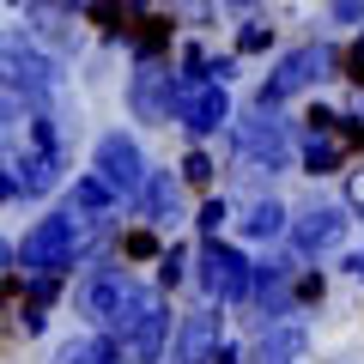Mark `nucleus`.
Here are the masks:
<instances>
[{
	"label": "nucleus",
	"mask_w": 364,
	"mask_h": 364,
	"mask_svg": "<svg viewBox=\"0 0 364 364\" xmlns=\"http://www.w3.org/2000/svg\"><path fill=\"white\" fill-rule=\"evenodd\" d=\"M0 85L25 97L31 109H49V91L61 85V61H49L25 31H6L0 37Z\"/></svg>",
	"instance_id": "1"
},
{
	"label": "nucleus",
	"mask_w": 364,
	"mask_h": 364,
	"mask_svg": "<svg viewBox=\"0 0 364 364\" xmlns=\"http://www.w3.org/2000/svg\"><path fill=\"white\" fill-rule=\"evenodd\" d=\"M73 255H79V219H67V213L37 219L25 231V243L13 249V261L25 267V279H61V273L73 267Z\"/></svg>",
	"instance_id": "2"
},
{
	"label": "nucleus",
	"mask_w": 364,
	"mask_h": 364,
	"mask_svg": "<svg viewBox=\"0 0 364 364\" xmlns=\"http://www.w3.org/2000/svg\"><path fill=\"white\" fill-rule=\"evenodd\" d=\"M334 67H340V49H334V43H304V49H291L286 61L261 79L255 109H279L286 97H298V91H310V85H322V79H334Z\"/></svg>",
	"instance_id": "3"
},
{
	"label": "nucleus",
	"mask_w": 364,
	"mask_h": 364,
	"mask_svg": "<svg viewBox=\"0 0 364 364\" xmlns=\"http://www.w3.org/2000/svg\"><path fill=\"white\" fill-rule=\"evenodd\" d=\"M231 140H237V152H243V164L255 170H286L291 164V128L273 109H249V116H231Z\"/></svg>",
	"instance_id": "4"
},
{
	"label": "nucleus",
	"mask_w": 364,
	"mask_h": 364,
	"mask_svg": "<svg viewBox=\"0 0 364 364\" xmlns=\"http://www.w3.org/2000/svg\"><path fill=\"white\" fill-rule=\"evenodd\" d=\"M91 176L104 182L109 195H140V182H146V152H140V140L134 134H122V128H109L104 140H97V152H91Z\"/></svg>",
	"instance_id": "5"
},
{
	"label": "nucleus",
	"mask_w": 364,
	"mask_h": 364,
	"mask_svg": "<svg viewBox=\"0 0 364 364\" xmlns=\"http://www.w3.org/2000/svg\"><path fill=\"white\" fill-rule=\"evenodd\" d=\"M170 122H176L188 140H207V134L231 128V97H225V85H176V97H170Z\"/></svg>",
	"instance_id": "6"
},
{
	"label": "nucleus",
	"mask_w": 364,
	"mask_h": 364,
	"mask_svg": "<svg viewBox=\"0 0 364 364\" xmlns=\"http://www.w3.org/2000/svg\"><path fill=\"white\" fill-rule=\"evenodd\" d=\"M200 291L213 304H249V255L231 243H207L200 249Z\"/></svg>",
	"instance_id": "7"
},
{
	"label": "nucleus",
	"mask_w": 364,
	"mask_h": 364,
	"mask_svg": "<svg viewBox=\"0 0 364 364\" xmlns=\"http://www.w3.org/2000/svg\"><path fill=\"white\" fill-rule=\"evenodd\" d=\"M73 13H79V0H37V6H25V37L37 43L49 61H67V55L79 49Z\"/></svg>",
	"instance_id": "8"
},
{
	"label": "nucleus",
	"mask_w": 364,
	"mask_h": 364,
	"mask_svg": "<svg viewBox=\"0 0 364 364\" xmlns=\"http://www.w3.org/2000/svg\"><path fill=\"white\" fill-rule=\"evenodd\" d=\"M286 231H291V255H298V261H316V255H328V249H340V237H346V207L310 200Z\"/></svg>",
	"instance_id": "9"
},
{
	"label": "nucleus",
	"mask_w": 364,
	"mask_h": 364,
	"mask_svg": "<svg viewBox=\"0 0 364 364\" xmlns=\"http://www.w3.org/2000/svg\"><path fill=\"white\" fill-rule=\"evenodd\" d=\"M170 97H176V73H170V61H146V67L128 73V109H134V122L164 128V122H170Z\"/></svg>",
	"instance_id": "10"
},
{
	"label": "nucleus",
	"mask_w": 364,
	"mask_h": 364,
	"mask_svg": "<svg viewBox=\"0 0 364 364\" xmlns=\"http://www.w3.org/2000/svg\"><path fill=\"white\" fill-rule=\"evenodd\" d=\"M219 340H225V316H219V304H207V310L182 316V328H176V352H170V364H207L213 352H219Z\"/></svg>",
	"instance_id": "11"
},
{
	"label": "nucleus",
	"mask_w": 364,
	"mask_h": 364,
	"mask_svg": "<svg viewBox=\"0 0 364 364\" xmlns=\"http://www.w3.org/2000/svg\"><path fill=\"white\" fill-rule=\"evenodd\" d=\"M128 286H134V279H128V267H97V273L85 279V286H79V310H85L97 328H109V316L122 310Z\"/></svg>",
	"instance_id": "12"
},
{
	"label": "nucleus",
	"mask_w": 364,
	"mask_h": 364,
	"mask_svg": "<svg viewBox=\"0 0 364 364\" xmlns=\"http://www.w3.org/2000/svg\"><path fill=\"white\" fill-rule=\"evenodd\" d=\"M134 207H140L146 225H176V219H182V182L170 176V170H146Z\"/></svg>",
	"instance_id": "13"
},
{
	"label": "nucleus",
	"mask_w": 364,
	"mask_h": 364,
	"mask_svg": "<svg viewBox=\"0 0 364 364\" xmlns=\"http://www.w3.org/2000/svg\"><path fill=\"white\" fill-rule=\"evenodd\" d=\"M85 18L97 31H104V43H128L134 31L146 25V18H152V6H146V0H91L85 6Z\"/></svg>",
	"instance_id": "14"
},
{
	"label": "nucleus",
	"mask_w": 364,
	"mask_h": 364,
	"mask_svg": "<svg viewBox=\"0 0 364 364\" xmlns=\"http://www.w3.org/2000/svg\"><path fill=\"white\" fill-rule=\"evenodd\" d=\"M304 352H310V334L298 322H273L255 340V364H304Z\"/></svg>",
	"instance_id": "15"
},
{
	"label": "nucleus",
	"mask_w": 364,
	"mask_h": 364,
	"mask_svg": "<svg viewBox=\"0 0 364 364\" xmlns=\"http://www.w3.org/2000/svg\"><path fill=\"white\" fill-rule=\"evenodd\" d=\"M109 213H116V195H109L97 176H73V207H67V219H91V225H109Z\"/></svg>",
	"instance_id": "16"
},
{
	"label": "nucleus",
	"mask_w": 364,
	"mask_h": 364,
	"mask_svg": "<svg viewBox=\"0 0 364 364\" xmlns=\"http://www.w3.org/2000/svg\"><path fill=\"white\" fill-rule=\"evenodd\" d=\"M346 158H352V152L334 140V122H328L322 134H304V170H310V176H334Z\"/></svg>",
	"instance_id": "17"
},
{
	"label": "nucleus",
	"mask_w": 364,
	"mask_h": 364,
	"mask_svg": "<svg viewBox=\"0 0 364 364\" xmlns=\"http://www.w3.org/2000/svg\"><path fill=\"white\" fill-rule=\"evenodd\" d=\"M286 225H291V213L279 207L273 195H261L255 207L243 213V237H255V243H273V237H286Z\"/></svg>",
	"instance_id": "18"
},
{
	"label": "nucleus",
	"mask_w": 364,
	"mask_h": 364,
	"mask_svg": "<svg viewBox=\"0 0 364 364\" xmlns=\"http://www.w3.org/2000/svg\"><path fill=\"white\" fill-rule=\"evenodd\" d=\"M128 55H134V67L164 61V55H170V18H164V13H152V18H146V25L128 37Z\"/></svg>",
	"instance_id": "19"
},
{
	"label": "nucleus",
	"mask_w": 364,
	"mask_h": 364,
	"mask_svg": "<svg viewBox=\"0 0 364 364\" xmlns=\"http://www.w3.org/2000/svg\"><path fill=\"white\" fill-rule=\"evenodd\" d=\"M182 279H188V249L182 243H170V249H158V286H182Z\"/></svg>",
	"instance_id": "20"
},
{
	"label": "nucleus",
	"mask_w": 364,
	"mask_h": 364,
	"mask_svg": "<svg viewBox=\"0 0 364 364\" xmlns=\"http://www.w3.org/2000/svg\"><path fill=\"white\" fill-rule=\"evenodd\" d=\"M225 219H231V207H225V195H213L207 207H200V237H207V243H219V231H225Z\"/></svg>",
	"instance_id": "21"
},
{
	"label": "nucleus",
	"mask_w": 364,
	"mask_h": 364,
	"mask_svg": "<svg viewBox=\"0 0 364 364\" xmlns=\"http://www.w3.org/2000/svg\"><path fill=\"white\" fill-rule=\"evenodd\" d=\"M273 49V25H261V18H249L243 31H237V55H261Z\"/></svg>",
	"instance_id": "22"
},
{
	"label": "nucleus",
	"mask_w": 364,
	"mask_h": 364,
	"mask_svg": "<svg viewBox=\"0 0 364 364\" xmlns=\"http://www.w3.org/2000/svg\"><path fill=\"white\" fill-rule=\"evenodd\" d=\"M158 255V237L152 231H128L122 237V261H152Z\"/></svg>",
	"instance_id": "23"
},
{
	"label": "nucleus",
	"mask_w": 364,
	"mask_h": 364,
	"mask_svg": "<svg viewBox=\"0 0 364 364\" xmlns=\"http://www.w3.org/2000/svg\"><path fill=\"white\" fill-rule=\"evenodd\" d=\"M213 170H219V164H213V158L200 152V146H195L188 158H182V182H213Z\"/></svg>",
	"instance_id": "24"
},
{
	"label": "nucleus",
	"mask_w": 364,
	"mask_h": 364,
	"mask_svg": "<svg viewBox=\"0 0 364 364\" xmlns=\"http://www.w3.org/2000/svg\"><path fill=\"white\" fill-rule=\"evenodd\" d=\"M328 18L334 25H364V0H328Z\"/></svg>",
	"instance_id": "25"
},
{
	"label": "nucleus",
	"mask_w": 364,
	"mask_h": 364,
	"mask_svg": "<svg viewBox=\"0 0 364 364\" xmlns=\"http://www.w3.org/2000/svg\"><path fill=\"white\" fill-rule=\"evenodd\" d=\"M346 213H364V170L346 176Z\"/></svg>",
	"instance_id": "26"
},
{
	"label": "nucleus",
	"mask_w": 364,
	"mask_h": 364,
	"mask_svg": "<svg viewBox=\"0 0 364 364\" xmlns=\"http://www.w3.org/2000/svg\"><path fill=\"white\" fill-rule=\"evenodd\" d=\"M170 6H182L195 25H207V18H213V0H170Z\"/></svg>",
	"instance_id": "27"
},
{
	"label": "nucleus",
	"mask_w": 364,
	"mask_h": 364,
	"mask_svg": "<svg viewBox=\"0 0 364 364\" xmlns=\"http://www.w3.org/2000/svg\"><path fill=\"white\" fill-rule=\"evenodd\" d=\"M207 364H243V346H237V340H219V352H213Z\"/></svg>",
	"instance_id": "28"
},
{
	"label": "nucleus",
	"mask_w": 364,
	"mask_h": 364,
	"mask_svg": "<svg viewBox=\"0 0 364 364\" xmlns=\"http://www.w3.org/2000/svg\"><path fill=\"white\" fill-rule=\"evenodd\" d=\"M346 273H352V279L364 286V249H352V255H346Z\"/></svg>",
	"instance_id": "29"
},
{
	"label": "nucleus",
	"mask_w": 364,
	"mask_h": 364,
	"mask_svg": "<svg viewBox=\"0 0 364 364\" xmlns=\"http://www.w3.org/2000/svg\"><path fill=\"white\" fill-rule=\"evenodd\" d=\"M13 267V243H6V237H0V273Z\"/></svg>",
	"instance_id": "30"
},
{
	"label": "nucleus",
	"mask_w": 364,
	"mask_h": 364,
	"mask_svg": "<svg viewBox=\"0 0 364 364\" xmlns=\"http://www.w3.org/2000/svg\"><path fill=\"white\" fill-rule=\"evenodd\" d=\"M225 6H237V13H249V6H255V0H225Z\"/></svg>",
	"instance_id": "31"
},
{
	"label": "nucleus",
	"mask_w": 364,
	"mask_h": 364,
	"mask_svg": "<svg viewBox=\"0 0 364 364\" xmlns=\"http://www.w3.org/2000/svg\"><path fill=\"white\" fill-rule=\"evenodd\" d=\"M13 6H37V0H13Z\"/></svg>",
	"instance_id": "32"
}]
</instances>
